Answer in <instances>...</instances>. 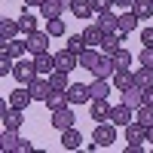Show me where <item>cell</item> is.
Returning a JSON list of instances; mask_svg holds the SVG:
<instances>
[{
	"label": "cell",
	"mask_w": 153,
	"mask_h": 153,
	"mask_svg": "<svg viewBox=\"0 0 153 153\" xmlns=\"http://www.w3.org/2000/svg\"><path fill=\"white\" fill-rule=\"evenodd\" d=\"M74 123H76V117H74L71 104H68V107H61V110H52V129H55V132H65V129H71Z\"/></svg>",
	"instance_id": "cell-5"
},
{
	"label": "cell",
	"mask_w": 153,
	"mask_h": 153,
	"mask_svg": "<svg viewBox=\"0 0 153 153\" xmlns=\"http://www.w3.org/2000/svg\"><path fill=\"white\" fill-rule=\"evenodd\" d=\"M83 37H86V46H101V40H104V31H101L98 22H95V25H89V28L83 31Z\"/></svg>",
	"instance_id": "cell-25"
},
{
	"label": "cell",
	"mask_w": 153,
	"mask_h": 153,
	"mask_svg": "<svg viewBox=\"0 0 153 153\" xmlns=\"http://www.w3.org/2000/svg\"><path fill=\"white\" fill-rule=\"evenodd\" d=\"M16 150H19V153H31V150H34V144L28 141V138H19V144H16Z\"/></svg>",
	"instance_id": "cell-40"
},
{
	"label": "cell",
	"mask_w": 153,
	"mask_h": 153,
	"mask_svg": "<svg viewBox=\"0 0 153 153\" xmlns=\"http://www.w3.org/2000/svg\"><path fill=\"white\" fill-rule=\"evenodd\" d=\"M132 117H135V107H129V104H123V101H120V104H117V107L110 110V123H117V126H123V129H126V126L132 123Z\"/></svg>",
	"instance_id": "cell-9"
},
{
	"label": "cell",
	"mask_w": 153,
	"mask_h": 153,
	"mask_svg": "<svg viewBox=\"0 0 153 153\" xmlns=\"http://www.w3.org/2000/svg\"><path fill=\"white\" fill-rule=\"evenodd\" d=\"M12 71H16V58L6 55V52H0V76H9Z\"/></svg>",
	"instance_id": "cell-37"
},
{
	"label": "cell",
	"mask_w": 153,
	"mask_h": 153,
	"mask_svg": "<svg viewBox=\"0 0 153 153\" xmlns=\"http://www.w3.org/2000/svg\"><path fill=\"white\" fill-rule=\"evenodd\" d=\"M55 68H61V71H74V68H80V55H76V52H71V49L65 46V49H61V52H55Z\"/></svg>",
	"instance_id": "cell-7"
},
{
	"label": "cell",
	"mask_w": 153,
	"mask_h": 153,
	"mask_svg": "<svg viewBox=\"0 0 153 153\" xmlns=\"http://www.w3.org/2000/svg\"><path fill=\"white\" fill-rule=\"evenodd\" d=\"M49 83H52V89H68V86H71V80H68V71L55 68L52 74H49Z\"/></svg>",
	"instance_id": "cell-33"
},
{
	"label": "cell",
	"mask_w": 153,
	"mask_h": 153,
	"mask_svg": "<svg viewBox=\"0 0 153 153\" xmlns=\"http://www.w3.org/2000/svg\"><path fill=\"white\" fill-rule=\"evenodd\" d=\"M132 61H135V58H132V52H129V49H123V46H120L117 52H113V65H117V68H129Z\"/></svg>",
	"instance_id": "cell-35"
},
{
	"label": "cell",
	"mask_w": 153,
	"mask_h": 153,
	"mask_svg": "<svg viewBox=\"0 0 153 153\" xmlns=\"http://www.w3.org/2000/svg\"><path fill=\"white\" fill-rule=\"evenodd\" d=\"M98 28L104 31V34H113V31H120V16L113 9H107V12H98Z\"/></svg>",
	"instance_id": "cell-10"
},
{
	"label": "cell",
	"mask_w": 153,
	"mask_h": 153,
	"mask_svg": "<svg viewBox=\"0 0 153 153\" xmlns=\"http://www.w3.org/2000/svg\"><path fill=\"white\" fill-rule=\"evenodd\" d=\"M16 144H19V129H3V138H0V147H3V150L9 153V150H16Z\"/></svg>",
	"instance_id": "cell-32"
},
{
	"label": "cell",
	"mask_w": 153,
	"mask_h": 153,
	"mask_svg": "<svg viewBox=\"0 0 153 153\" xmlns=\"http://www.w3.org/2000/svg\"><path fill=\"white\" fill-rule=\"evenodd\" d=\"M123 104H129V107H138L141 104V86H129V89H123Z\"/></svg>",
	"instance_id": "cell-26"
},
{
	"label": "cell",
	"mask_w": 153,
	"mask_h": 153,
	"mask_svg": "<svg viewBox=\"0 0 153 153\" xmlns=\"http://www.w3.org/2000/svg\"><path fill=\"white\" fill-rule=\"evenodd\" d=\"M147 141L153 144V126H147Z\"/></svg>",
	"instance_id": "cell-46"
},
{
	"label": "cell",
	"mask_w": 153,
	"mask_h": 153,
	"mask_svg": "<svg viewBox=\"0 0 153 153\" xmlns=\"http://www.w3.org/2000/svg\"><path fill=\"white\" fill-rule=\"evenodd\" d=\"M46 0H25V6H43Z\"/></svg>",
	"instance_id": "cell-44"
},
{
	"label": "cell",
	"mask_w": 153,
	"mask_h": 153,
	"mask_svg": "<svg viewBox=\"0 0 153 153\" xmlns=\"http://www.w3.org/2000/svg\"><path fill=\"white\" fill-rule=\"evenodd\" d=\"M19 28H22L25 37H31V34L37 31V19L31 16V12H22V16H19Z\"/></svg>",
	"instance_id": "cell-31"
},
{
	"label": "cell",
	"mask_w": 153,
	"mask_h": 153,
	"mask_svg": "<svg viewBox=\"0 0 153 153\" xmlns=\"http://www.w3.org/2000/svg\"><path fill=\"white\" fill-rule=\"evenodd\" d=\"M138 25H141V19L135 16V9H126L123 16H120V34H132Z\"/></svg>",
	"instance_id": "cell-22"
},
{
	"label": "cell",
	"mask_w": 153,
	"mask_h": 153,
	"mask_svg": "<svg viewBox=\"0 0 153 153\" xmlns=\"http://www.w3.org/2000/svg\"><path fill=\"white\" fill-rule=\"evenodd\" d=\"M132 9H135V16L138 19H153V0H135V3H132Z\"/></svg>",
	"instance_id": "cell-27"
},
{
	"label": "cell",
	"mask_w": 153,
	"mask_h": 153,
	"mask_svg": "<svg viewBox=\"0 0 153 153\" xmlns=\"http://www.w3.org/2000/svg\"><path fill=\"white\" fill-rule=\"evenodd\" d=\"M80 144H83V135L76 132L74 126L61 132V147H65V150H80Z\"/></svg>",
	"instance_id": "cell-20"
},
{
	"label": "cell",
	"mask_w": 153,
	"mask_h": 153,
	"mask_svg": "<svg viewBox=\"0 0 153 153\" xmlns=\"http://www.w3.org/2000/svg\"><path fill=\"white\" fill-rule=\"evenodd\" d=\"M89 92H92V98H107L110 95V80L107 76H95L92 86H89Z\"/></svg>",
	"instance_id": "cell-23"
},
{
	"label": "cell",
	"mask_w": 153,
	"mask_h": 153,
	"mask_svg": "<svg viewBox=\"0 0 153 153\" xmlns=\"http://www.w3.org/2000/svg\"><path fill=\"white\" fill-rule=\"evenodd\" d=\"M61 12H65V6H58V3H52V0H46V3L40 6V16H43V19H58Z\"/></svg>",
	"instance_id": "cell-34"
},
{
	"label": "cell",
	"mask_w": 153,
	"mask_h": 153,
	"mask_svg": "<svg viewBox=\"0 0 153 153\" xmlns=\"http://www.w3.org/2000/svg\"><path fill=\"white\" fill-rule=\"evenodd\" d=\"M135 0H113V6H123V9H132Z\"/></svg>",
	"instance_id": "cell-43"
},
{
	"label": "cell",
	"mask_w": 153,
	"mask_h": 153,
	"mask_svg": "<svg viewBox=\"0 0 153 153\" xmlns=\"http://www.w3.org/2000/svg\"><path fill=\"white\" fill-rule=\"evenodd\" d=\"M28 89H31L34 101H46L49 92H52V83H49V80H40V76H34V80L28 83Z\"/></svg>",
	"instance_id": "cell-12"
},
{
	"label": "cell",
	"mask_w": 153,
	"mask_h": 153,
	"mask_svg": "<svg viewBox=\"0 0 153 153\" xmlns=\"http://www.w3.org/2000/svg\"><path fill=\"white\" fill-rule=\"evenodd\" d=\"M52 3H58V6H65V9H71V0H52Z\"/></svg>",
	"instance_id": "cell-45"
},
{
	"label": "cell",
	"mask_w": 153,
	"mask_h": 153,
	"mask_svg": "<svg viewBox=\"0 0 153 153\" xmlns=\"http://www.w3.org/2000/svg\"><path fill=\"white\" fill-rule=\"evenodd\" d=\"M138 65H144V68H153V46H144L141 52H138Z\"/></svg>",
	"instance_id": "cell-38"
},
{
	"label": "cell",
	"mask_w": 153,
	"mask_h": 153,
	"mask_svg": "<svg viewBox=\"0 0 153 153\" xmlns=\"http://www.w3.org/2000/svg\"><path fill=\"white\" fill-rule=\"evenodd\" d=\"M92 6H95V16H98V12H107L113 6V0H92Z\"/></svg>",
	"instance_id": "cell-39"
},
{
	"label": "cell",
	"mask_w": 153,
	"mask_h": 153,
	"mask_svg": "<svg viewBox=\"0 0 153 153\" xmlns=\"http://www.w3.org/2000/svg\"><path fill=\"white\" fill-rule=\"evenodd\" d=\"M43 104H46L49 110H61V107H68V104H71V101H68V89H52Z\"/></svg>",
	"instance_id": "cell-14"
},
{
	"label": "cell",
	"mask_w": 153,
	"mask_h": 153,
	"mask_svg": "<svg viewBox=\"0 0 153 153\" xmlns=\"http://www.w3.org/2000/svg\"><path fill=\"white\" fill-rule=\"evenodd\" d=\"M92 141L98 144V147H110L113 141H117V123H98L95 126V132H92Z\"/></svg>",
	"instance_id": "cell-2"
},
{
	"label": "cell",
	"mask_w": 153,
	"mask_h": 153,
	"mask_svg": "<svg viewBox=\"0 0 153 153\" xmlns=\"http://www.w3.org/2000/svg\"><path fill=\"white\" fill-rule=\"evenodd\" d=\"M126 141H129V147H126V153H141V147H144V141H147V126H141V123H129L126 126Z\"/></svg>",
	"instance_id": "cell-1"
},
{
	"label": "cell",
	"mask_w": 153,
	"mask_h": 153,
	"mask_svg": "<svg viewBox=\"0 0 153 153\" xmlns=\"http://www.w3.org/2000/svg\"><path fill=\"white\" fill-rule=\"evenodd\" d=\"M135 120L141 126H153V104H138L135 107Z\"/></svg>",
	"instance_id": "cell-29"
},
{
	"label": "cell",
	"mask_w": 153,
	"mask_h": 153,
	"mask_svg": "<svg viewBox=\"0 0 153 153\" xmlns=\"http://www.w3.org/2000/svg\"><path fill=\"white\" fill-rule=\"evenodd\" d=\"M141 104H153V86L141 89Z\"/></svg>",
	"instance_id": "cell-41"
},
{
	"label": "cell",
	"mask_w": 153,
	"mask_h": 153,
	"mask_svg": "<svg viewBox=\"0 0 153 153\" xmlns=\"http://www.w3.org/2000/svg\"><path fill=\"white\" fill-rule=\"evenodd\" d=\"M46 31L52 34V37H65V34H68V25H65L61 16H58V19H46Z\"/></svg>",
	"instance_id": "cell-30"
},
{
	"label": "cell",
	"mask_w": 153,
	"mask_h": 153,
	"mask_svg": "<svg viewBox=\"0 0 153 153\" xmlns=\"http://www.w3.org/2000/svg\"><path fill=\"white\" fill-rule=\"evenodd\" d=\"M123 37H126V34H120V31H113V34H104V40H101V52H104V55H113V52L120 49Z\"/></svg>",
	"instance_id": "cell-21"
},
{
	"label": "cell",
	"mask_w": 153,
	"mask_h": 153,
	"mask_svg": "<svg viewBox=\"0 0 153 153\" xmlns=\"http://www.w3.org/2000/svg\"><path fill=\"white\" fill-rule=\"evenodd\" d=\"M34 65L40 74H52L55 71V55H49V52H40V55H34Z\"/></svg>",
	"instance_id": "cell-24"
},
{
	"label": "cell",
	"mask_w": 153,
	"mask_h": 153,
	"mask_svg": "<svg viewBox=\"0 0 153 153\" xmlns=\"http://www.w3.org/2000/svg\"><path fill=\"white\" fill-rule=\"evenodd\" d=\"M110 104H107V98H92V107H89V117H92L95 123H107L110 120Z\"/></svg>",
	"instance_id": "cell-6"
},
{
	"label": "cell",
	"mask_w": 153,
	"mask_h": 153,
	"mask_svg": "<svg viewBox=\"0 0 153 153\" xmlns=\"http://www.w3.org/2000/svg\"><path fill=\"white\" fill-rule=\"evenodd\" d=\"M3 46H0V52H6V55H12V58H22L25 52H28V43H22V40H0Z\"/></svg>",
	"instance_id": "cell-19"
},
{
	"label": "cell",
	"mask_w": 153,
	"mask_h": 153,
	"mask_svg": "<svg viewBox=\"0 0 153 153\" xmlns=\"http://www.w3.org/2000/svg\"><path fill=\"white\" fill-rule=\"evenodd\" d=\"M135 86V71L132 68H117V74H113V89L117 92H123V89Z\"/></svg>",
	"instance_id": "cell-11"
},
{
	"label": "cell",
	"mask_w": 153,
	"mask_h": 153,
	"mask_svg": "<svg viewBox=\"0 0 153 153\" xmlns=\"http://www.w3.org/2000/svg\"><path fill=\"white\" fill-rule=\"evenodd\" d=\"M68 101H71V104H86V101H92L89 86L86 83H71L68 86Z\"/></svg>",
	"instance_id": "cell-8"
},
{
	"label": "cell",
	"mask_w": 153,
	"mask_h": 153,
	"mask_svg": "<svg viewBox=\"0 0 153 153\" xmlns=\"http://www.w3.org/2000/svg\"><path fill=\"white\" fill-rule=\"evenodd\" d=\"M141 43L144 46H153V28H144L141 31Z\"/></svg>",
	"instance_id": "cell-42"
},
{
	"label": "cell",
	"mask_w": 153,
	"mask_h": 153,
	"mask_svg": "<svg viewBox=\"0 0 153 153\" xmlns=\"http://www.w3.org/2000/svg\"><path fill=\"white\" fill-rule=\"evenodd\" d=\"M71 12H74V16L76 19H92L95 16V6H92V0H71Z\"/></svg>",
	"instance_id": "cell-18"
},
{
	"label": "cell",
	"mask_w": 153,
	"mask_h": 153,
	"mask_svg": "<svg viewBox=\"0 0 153 153\" xmlns=\"http://www.w3.org/2000/svg\"><path fill=\"white\" fill-rule=\"evenodd\" d=\"M65 46L71 49V52H76V55H80V52H83V49H86V37H83V34H71Z\"/></svg>",
	"instance_id": "cell-36"
},
{
	"label": "cell",
	"mask_w": 153,
	"mask_h": 153,
	"mask_svg": "<svg viewBox=\"0 0 153 153\" xmlns=\"http://www.w3.org/2000/svg\"><path fill=\"white\" fill-rule=\"evenodd\" d=\"M37 74H40V71H37L34 58H31V61H25V58H16V71H12V76H16V83H19V86H28V83L34 80Z\"/></svg>",
	"instance_id": "cell-3"
},
{
	"label": "cell",
	"mask_w": 153,
	"mask_h": 153,
	"mask_svg": "<svg viewBox=\"0 0 153 153\" xmlns=\"http://www.w3.org/2000/svg\"><path fill=\"white\" fill-rule=\"evenodd\" d=\"M101 55H104V52H98L95 46H86L83 52H80V68H83V71H89V74H92V68L98 65V58H101Z\"/></svg>",
	"instance_id": "cell-17"
},
{
	"label": "cell",
	"mask_w": 153,
	"mask_h": 153,
	"mask_svg": "<svg viewBox=\"0 0 153 153\" xmlns=\"http://www.w3.org/2000/svg\"><path fill=\"white\" fill-rule=\"evenodd\" d=\"M31 101H34V95H31V89H28V86L12 89V95H9V104H12V107H19V110H25Z\"/></svg>",
	"instance_id": "cell-13"
},
{
	"label": "cell",
	"mask_w": 153,
	"mask_h": 153,
	"mask_svg": "<svg viewBox=\"0 0 153 153\" xmlns=\"http://www.w3.org/2000/svg\"><path fill=\"white\" fill-rule=\"evenodd\" d=\"M49 37H52L49 31H34V34L28 37V40H25V43H28V52H31V55L49 52Z\"/></svg>",
	"instance_id": "cell-4"
},
{
	"label": "cell",
	"mask_w": 153,
	"mask_h": 153,
	"mask_svg": "<svg viewBox=\"0 0 153 153\" xmlns=\"http://www.w3.org/2000/svg\"><path fill=\"white\" fill-rule=\"evenodd\" d=\"M16 34H22V28H19V19L0 16V40H12Z\"/></svg>",
	"instance_id": "cell-16"
},
{
	"label": "cell",
	"mask_w": 153,
	"mask_h": 153,
	"mask_svg": "<svg viewBox=\"0 0 153 153\" xmlns=\"http://www.w3.org/2000/svg\"><path fill=\"white\" fill-rule=\"evenodd\" d=\"M135 83L141 86V89H147V86H153V68H135Z\"/></svg>",
	"instance_id": "cell-28"
},
{
	"label": "cell",
	"mask_w": 153,
	"mask_h": 153,
	"mask_svg": "<svg viewBox=\"0 0 153 153\" xmlns=\"http://www.w3.org/2000/svg\"><path fill=\"white\" fill-rule=\"evenodd\" d=\"M113 74H117V65H113V55H101V58H98V65L92 68V76H107V80H110Z\"/></svg>",
	"instance_id": "cell-15"
}]
</instances>
